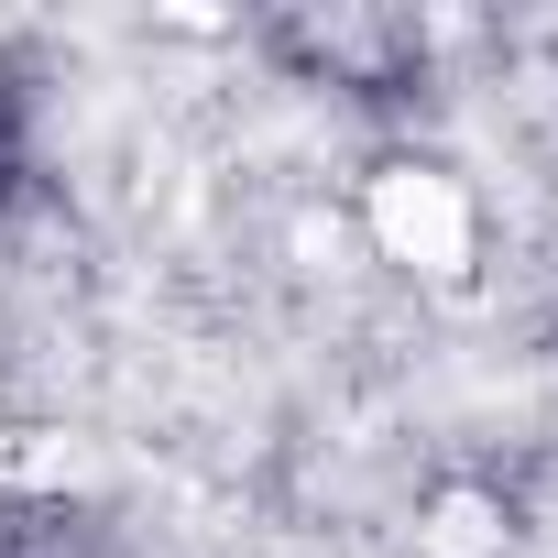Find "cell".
<instances>
[{"label":"cell","mask_w":558,"mask_h":558,"mask_svg":"<svg viewBox=\"0 0 558 558\" xmlns=\"http://www.w3.org/2000/svg\"><path fill=\"white\" fill-rule=\"evenodd\" d=\"M362 230H373L384 263L438 274V286L482 263V197H471L449 165H384V175L362 186Z\"/></svg>","instance_id":"6da1fadb"},{"label":"cell","mask_w":558,"mask_h":558,"mask_svg":"<svg viewBox=\"0 0 558 558\" xmlns=\"http://www.w3.org/2000/svg\"><path fill=\"white\" fill-rule=\"evenodd\" d=\"M23 186H34V99L0 77V208H23Z\"/></svg>","instance_id":"7a4b0ae2"}]
</instances>
